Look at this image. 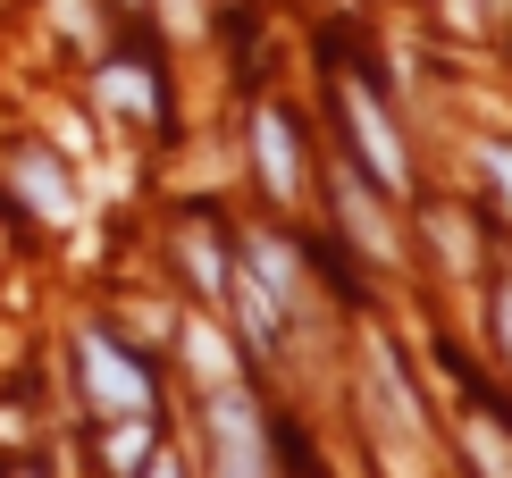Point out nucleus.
Instances as JSON below:
<instances>
[{"label":"nucleus","instance_id":"obj_1","mask_svg":"<svg viewBox=\"0 0 512 478\" xmlns=\"http://www.w3.org/2000/svg\"><path fill=\"white\" fill-rule=\"evenodd\" d=\"M84 395L101 411H118V420H135V411H152V378H143L110 336H84Z\"/></svg>","mask_w":512,"mask_h":478},{"label":"nucleus","instance_id":"obj_14","mask_svg":"<svg viewBox=\"0 0 512 478\" xmlns=\"http://www.w3.org/2000/svg\"><path fill=\"white\" fill-rule=\"evenodd\" d=\"M496 328H504V344H512V294H504V311H496Z\"/></svg>","mask_w":512,"mask_h":478},{"label":"nucleus","instance_id":"obj_2","mask_svg":"<svg viewBox=\"0 0 512 478\" xmlns=\"http://www.w3.org/2000/svg\"><path fill=\"white\" fill-rule=\"evenodd\" d=\"M370 411H387V428H395V453H387V462H395V470H412V462H420V437H412L420 420H412V395H403L387 344H370Z\"/></svg>","mask_w":512,"mask_h":478},{"label":"nucleus","instance_id":"obj_11","mask_svg":"<svg viewBox=\"0 0 512 478\" xmlns=\"http://www.w3.org/2000/svg\"><path fill=\"white\" fill-rule=\"evenodd\" d=\"M185 269H194V277H202V286H210V294H227V286H219V252H210V244H202V235H194V244H185Z\"/></svg>","mask_w":512,"mask_h":478},{"label":"nucleus","instance_id":"obj_13","mask_svg":"<svg viewBox=\"0 0 512 478\" xmlns=\"http://www.w3.org/2000/svg\"><path fill=\"white\" fill-rule=\"evenodd\" d=\"M487 177H496V193L512 202V151H487Z\"/></svg>","mask_w":512,"mask_h":478},{"label":"nucleus","instance_id":"obj_12","mask_svg":"<svg viewBox=\"0 0 512 478\" xmlns=\"http://www.w3.org/2000/svg\"><path fill=\"white\" fill-rule=\"evenodd\" d=\"M471 453H479V470H512V453H504L496 437H487V428H479V437H471Z\"/></svg>","mask_w":512,"mask_h":478},{"label":"nucleus","instance_id":"obj_9","mask_svg":"<svg viewBox=\"0 0 512 478\" xmlns=\"http://www.w3.org/2000/svg\"><path fill=\"white\" fill-rule=\"evenodd\" d=\"M101 101H118V110L152 118V76H143V68H110V76H101Z\"/></svg>","mask_w":512,"mask_h":478},{"label":"nucleus","instance_id":"obj_8","mask_svg":"<svg viewBox=\"0 0 512 478\" xmlns=\"http://www.w3.org/2000/svg\"><path fill=\"white\" fill-rule=\"evenodd\" d=\"M336 202H345L353 235H361V244H370L378 260H387V244H395V235H387V219H378V210H370V193H361V185H345V193H336Z\"/></svg>","mask_w":512,"mask_h":478},{"label":"nucleus","instance_id":"obj_3","mask_svg":"<svg viewBox=\"0 0 512 478\" xmlns=\"http://www.w3.org/2000/svg\"><path fill=\"white\" fill-rule=\"evenodd\" d=\"M345 110H353V135H361V160L378 168V185H403V143H395V126L378 118V101H370V93H361V84H353V93H345Z\"/></svg>","mask_w":512,"mask_h":478},{"label":"nucleus","instance_id":"obj_6","mask_svg":"<svg viewBox=\"0 0 512 478\" xmlns=\"http://www.w3.org/2000/svg\"><path fill=\"white\" fill-rule=\"evenodd\" d=\"M252 143H261V177H269L277 193H294V135H286V118H277V110H261Z\"/></svg>","mask_w":512,"mask_h":478},{"label":"nucleus","instance_id":"obj_4","mask_svg":"<svg viewBox=\"0 0 512 478\" xmlns=\"http://www.w3.org/2000/svg\"><path fill=\"white\" fill-rule=\"evenodd\" d=\"M210 428H219V470H269V445H261V428H252V403L227 395L219 411H210Z\"/></svg>","mask_w":512,"mask_h":478},{"label":"nucleus","instance_id":"obj_7","mask_svg":"<svg viewBox=\"0 0 512 478\" xmlns=\"http://www.w3.org/2000/svg\"><path fill=\"white\" fill-rule=\"evenodd\" d=\"M252 269L269 277V302H277V311H294V302H303V286H294V252H286V244H252Z\"/></svg>","mask_w":512,"mask_h":478},{"label":"nucleus","instance_id":"obj_5","mask_svg":"<svg viewBox=\"0 0 512 478\" xmlns=\"http://www.w3.org/2000/svg\"><path fill=\"white\" fill-rule=\"evenodd\" d=\"M17 193H26L42 219H76V193H68V177L51 160H17Z\"/></svg>","mask_w":512,"mask_h":478},{"label":"nucleus","instance_id":"obj_10","mask_svg":"<svg viewBox=\"0 0 512 478\" xmlns=\"http://www.w3.org/2000/svg\"><path fill=\"white\" fill-rule=\"evenodd\" d=\"M185 353H194V369H202V378H227V344L210 336V328H185Z\"/></svg>","mask_w":512,"mask_h":478}]
</instances>
